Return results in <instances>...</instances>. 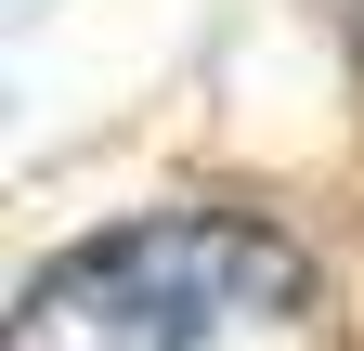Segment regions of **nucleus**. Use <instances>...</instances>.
Segmentation results:
<instances>
[{
    "label": "nucleus",
    "instance_id": "f257e3e1",
    "mask_svg": "<svg viewBox=\"0 0 364 351\" xmlns=\"http://www.w3.org/2000/svg\"><path fill=\"white\" fill-rule=\"evenodd\" d=\"M287 313H312V260L260 208H144L39 260L0 351H221Z\"/></svg>",
    "mask_w": 364,
    "mask_h": 351
},
{
    "label": "nucleus",
    "instance_id": "f03ea898",
    "mask_svg": "<svg viewBox=\"0 0 364 351\" xmlns=\"http://www.w3.org/2000/svg\"><path fill=\"white\" fill-rule=\"evenodd\" d=\"M351 65H364V0H351Z\"/></svg>",
    "mask_w": 364,
    "mask_h": 351
}]
</instances>
